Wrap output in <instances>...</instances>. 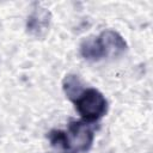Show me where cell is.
Instances as JSON below:
<instances>
[{
  "instance_id": "3957f363",
  "label": "cell",
  "mask_w": 153,
  "mask_h": 153,
  "mask_svg": "<svg viewBox=\"0 0 153 153\" xmlns=\"http://www.w3.org/2000/svg\"><path fill=\"white\" fill-rule=\"evenodd\" d=\"M68 142L74 152H87L94 139L92 128L82 121H71L67 133Z\"/></svg>"
},
{
  "instance_id": "6da1fadb",
  "label": "cell",
  "mask_w": 153,
  "mask_h": 153,
  "mask_svg": "<svg viewBox=\"0 0 153 153\" xmlns=\"http://www.w3.org/2000/svg\"><path fill=\"white\" fill-rule=\"evenodd\" d=\"M127 50L124 38L115 30H104L97 37H88L80 44L81 56L91 62L118 57Z\"/></svg>"
},
{
  "instance_id": "7a4b0ae2",
  "label": "cell",
  "mask_w": 153,
  "mask_h": 153,
  "mask_svg": "<svg viewBox=\"0 0 153 153\" xmlns=\"http://www.w3.org/2000/svg\"><path fill=\"white\" fill-rule=\"evenodd\" d=\"M75 109L84 122H96L108 112V100L96 88H85L74 100Z\"/></svg>"
},
{
  "instance_id": "277c9868",
  "label": "cell",
  "mask_w": 153,
  "mask_h": 153,
  "mask_svg": "<svg viewBox=\"0 0 153 153\" xmlns=\"http://www.w3.org/2000/svg\"><path fill=\"white\" fill-rule=\"evenodd\" d=\"M50 23H51L50 12L43 6L36 4L31 10L30 14L27 16L26 32L36 39H43L49 31Z\"/></svg>"
},
{
  "instance_id": "8992f818",
  "label": "cell",
  "mask_w": 153,
  "mask_h": 153,
  "mask_svg": "<svg viewBox=\"0 0 153 153\" xmlns=\"http://www.w3.org/2000/svg\"><path fill=\"white\" fill-rule=\"evenodd\" d=\"M54 151L53 152H49V153H75L71 149H67V148H59V147H53Z\"/></svg>"
},
{
  "instance_id": "5b68a950",
  "label": "cell",
  "mask_w": 153,
  "mask_h": 153,
  "mask_svg": "<svg viewBox=\"0 0 153 153\" xmlns=\"http://www.w3.org/2000/svg\"><path fill=\"white\" fill-rule=\"evenodd\" d=\"M62 87L63 91L66 93V96L73 102L85 88H84V84L80 79L79 75L75 74H67L63 79L62 82Z\"/></svg>"
}]
</instances>
